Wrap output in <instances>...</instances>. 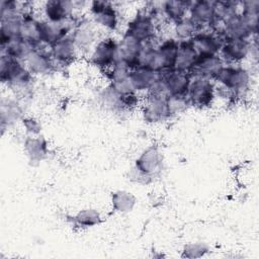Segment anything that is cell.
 <instances>
[{
    "instance_id": "cell-1",
    "label": "cell",
    "mask_w": 259,
    "mask_h": 259,
    "mask_svg": "<svg viewBox=\"0 0 259 259\" xmlns=\"http://www.w3.org/2000/svg\"><path fill=\"white\" fill-rule=\"evenodd\" d=\"M34 76L23 61L0 55V81L2 85L13 91L17 97L24 98L32 86Z\"/></svg>"
},
{
    "instance_id": "cell-2",
    "label": "cell",
    "mask_w": 259,
    "mask_h": 259,
    "mask_svg": "<svg viewBox=\"0 0 259 259\" xmlns=\"http://www.w3.org/2000/svg\"><path fill=\"white\" fill-rule=\"evenodd\" d=\"M217 89H222L229 97L245 95L252 84L251 71L243 64H225L213 79Z\"/></svg>"
},
{
    "instance_id": "cell-3",
    "label": "cell",
    "mask_w": 259,
    "mask_h": 259,
    "mask_svg": "<svg viewBox=\"0 0 259 259\" xmlns=\"http://www.w3.org/2000/svg\"><path fill=\"white\" fill-rule=\"evenodd\" d=\"M163 155L160 148L152 144L145 148L135 159L132 176L138 182L146 183L147 180L155 178L161 171Z\"/></svg>"
},
{
    "instance_id": "cell-4",
    "label": "cell",
    "mask_w": 259,
    "mask_h": 259,
    "mask_svg": "<svg viewBox=\"0 0 259 259\" xmlns=\"http://www.w3.org/2000/svg\"><path fill=\"white\" fill-rule=\"evenodd\" d=\"M88 13L91 22L100 30L115 32L120 25L118 8L113 2L106 0H93L88 3Z\"/></svg>"
},
{
    "instance_id": "cell-5",
    "label": "cell",
    "mask_w": 259,
    "mask_h": 259,
    "mask_svg": "<svg viewBox=\"0 0 259 259\" xmlns=\"http://www.w3.org/2000/svg\"><path fill=\"white\" fill-rule=\"evenodd\" d=\"M123 33L146 44L159 39L158 20L145 8L139 9L126 22Z\"/></svg>"
},
{
    "instance_id": "cell-6",
    "label": "cell",
    "mask_w": 259,
    "mask_h": 259,
    "mask_svg": "<svg viewBox=\"0 0 259 259\" xmlns=\"http://www.w3.org/2000/svg\"><path fill=\"white\" fill-rule=\"evenodd\" d=\"M118 38L107 34L101 36L97 44L88 54L89 64L104 72L108 70L117 60Z\"/></svg>"
},
{
    "instance_id": "cell-7",
    "label": "cell",
    "mask_w": 259,
    "mask_h": 259,
    "mask_svg": "<svg viewBox=\"0 0 259 259\" xmlns=\"http://www.w3.org/2000/svg\"><path fill=\"white\" fill-rule=\"evenodd\" d=\"M191 107L204 109L210 107L217 98V86L212 79L191 76L187 91Z\"/></svg>"
},
{
    "instance_id": "cell-8",
    "label": "cell",
    "mask_w": 259,
    "mask_h": 259,
    "mask_svg": "<svg viewBox=\"0 0 259 259\" xmlns=\"http://www.w3.org/2000/svg\"><path fill=\"white\" fill-rule=\"evenodd\" d=\"M140 110L144 121L148 124H159L170 120L166 97L147 94L142 97Z\"/></svg>"
},
{
    "instance_id": "cell-9",
    "label": "cell",
    "mask_w": 259,
    "mask_h": 259,
    "mask_svg": "<svg viewBox=\"0 0 259 259\" xmlns=\"http://www.w3.org/2000/svg\"><path fill=\"white\" fill-rule=\"evenodd\" d=\"M24 106L21 99L16 95H3L0 100V122L2 134L5 130H10L21 123L25 116Z\"/></svg>"
},
{
    "instance_id": "cell-10",
    "label": "cell",
    "mask_w": 259,
    "mask_h": 259,
    "mask_svg": "<svg viewBox=\"0 0 259 259\" xmlns=\"http://www.w3.org/2000/svg\"><path fill=\"white\" fill-rule=\"evenodd\" d=\"M252 38H226L219 56L225 64H243L252 55Z\"/></svg>"
},
{
    "instance_id": "cell-11",
    "label": "cell",
    "mask_w": 259,
    "mask_h": 259,
    "mask_svg": "<svg viewBox=\"0 0 259 259\" xmlns=\"http://www.w3.org/2000/svg\"><path fill=\"white\" fill-rule=\"evenodd\" d=\"M29 72L35 76H46L55 71L56 64L51 56V46L38 44L24 61Z\"/></svg>"
},
{
    "instance_id": "cell-12",
    "label": "cell",
    "mask_w": 259,
    "mask_h": 259,
    "mask_svg": "<svg viewBox=\"0 0 259 259\" xmlns=\"http://www.w3.org/2000/svg\"><path fill=\"white\" fill-rule=\"evenodd\" d=\"M80 18L78 16L72 17L66 21L54 23L47 21L40 17L39 19V33L40 41L48 46H52L61 38L68 36L72 33Z\"/></svg>"
},
{
    "instance_id": "cell-13",
    "label": "cell",
    "mask_w": 259,
    "mask_h": 259,
    "mask_svg": "<svg viewBox=\"0 0 259 259\" xmlns=\"http://www.w3.org/2000/svg\"><path fill=\"white\" fill-rule=\"evenodd\" d=\"M40 13L42 19L54 23L78 16L75 1L71 0H48L41 4Z\"/></svg>"
},
{
    "instance_id": "cell-14",
    "label": "cell",
    "mask_w": 259,
    "mask_h": 259,
    "mask_svg": "<svg viewBox=\"0 0 259 259\" xmlns=\"http://www.w3.org/2000/svg\"><path fill=\"white\" fill-rule=\"evenodd\" d=\"M100 30L89 19H80L76 27L71 33L73 40L75 41L80 54H89L93 47L97 44L101 37Z\"/></svg>"
},
{
    "instance_id": "cell-15",
    "label": "cell",
    "mask_w": 259,
    "mask_h": 259,
    "mask_svg": "<svg viewBox=\"0 0 259 259\" xmlns=\"http://www.w3.org/2000/svg\"><path fill=\"white\" fill-rule=\"evenodd\" d=\"M198 56L200 55H219L224 44L225 37L222 34L208 29L198 31L189 39Z\"/></svg>"
},
{
    "instance_id": "cell-16",
    "label": "cell",
    "mask_w": 259,
    "mask_h": 259,
    "mask_svg": "<svg viewBox=\"0 0 259 259\" xmlns=\"http://www.w3.org/2000/svg\"><path fill=\"white\" fill-rule=\"evenodd\" d=\"M51 56L56 65L65 66L75 62L80 52L70 34L51 46Z\"/></svg>"
},
{
    "instance_id": "cell-17",
    "label": "cell",
    "mask_w": 259,
    "mask_h": 259,
    "mask_svg": "<svg viewBox=\"0 0 259 259\" xmlns=\"http://www.w3.org/2000/svg\"><path fill=\"white\" fill-rule=\"evenodd\" d=\"M161 79L169 95H186L191 80V75L175 69L166 70L160 73Z\"/></svg>"
},
{
    "instance_id": "cell-18",
    "label": "cell",
    "mask_w": 259,
    "mask_h": 259,
    "mask_svg": "<svg viewBox=\"0 0 259 259\" xmlns=\"http://www.w3.org/2000/svg\"><path fill=\"white\" fill-rule=\"evenodd\" d=\"M223 34L226 38L250 39L255 35L245 17L239 12L233 14L223 22Z\"/></svg>"
},
{
    "instance_id": "cell-19",
    "label": "cell",
    "mask_w": 259,
    "mask_h": 259,
    "mask_svg": "<svg viewBox=\"0 0 259 259\" xmlns=\"http://www.w3.org/2000/svg\"><path fill=\"white\" fill-rule=\"evenodd\" d=\"M160 73L146 67H135L130 71V81L136 93L145 96L157 82Z\"/></svg>"
},
{
    "instance_id": "cell-20",
    "label": "cell",
    "mask_w": 259,
    "mask_h": 259,
    "mask_svg": "<svg viewBox=\"0 0 259 259\" xmlns=\"http://www.w3.org/2000/svg\"><path fill=\"white\" fill-rule=\"evenodd\" d=\"M23 151L29 163L37 165L48 158L50 153L49 143L41 135L25 136L23 141Z\"/></svg>"
},
{
    "instance_id": "cell-21",
    "label": "cell",
    "mask_w": 259,
    "mask_h": 259,
    "mask_svg": "<svg viewBox=\"0 0 259 259\" xmlns=\"http://www.w3.org/2000/svg\"><path fill=\"white\" fill-rule=\"evenodd\" d=\"M199 30L208 29L213 21L212 0H194L191 1L188 15Z\"/></svg>"
},
{
    "instance_id": "cell-22",
    "label": "cell",
    "mask_w": 259,
    "mask_h": 259,
    "mask_svg": "<svg viewBox=\"0 0 259 259\" xmlns=\"http://www.w3.org/2000/svg\"><path fill=\"white\" fill-rule=\"evenodd\" d=\"M143 46V42L126 33H122L120 38H118L117 60L125 63L131 69L135 68Z\"/></svg>"
},
{
    "instance_id": "cell-23",
    "label": "cell",
    "mask_w": 259,
    "mask_h": 259,
    "mask_svg": "<svg viewBox=\"0 0 259 259\" xmlns=\"http://www.w3.org/2000/svg\"><path fill=\"white\" fill-rule=\"evenodd\" d=\"M225 65L219 55H200L195 61L189 74L191 76L214 79L220 69Z\"/></svg>"
},
{
    "instance_id": "cell-24",
    "label": "cell",
    "mask_w": 259,
    "mask_h": 259,
    "mask_svg": "<svg viewBox=\"0 0 259 259\" xmlns=\"http://www.w3.org/2000/svg\"><path fill=\"white\" fill-rule=\"evenodd\" d=\"M39 19L40 17L36 16L30 7L23 13L20 29H19V37L25 41L36 46L40 44V33H39Z\"/></svg>"
},
{
    "instance_id": "cell-25",
    "label": "cell",
    "mask_w": 259,
    "mask_h": 259,
    "mask_svg": "<svg viewBox=\"0 0 259 259\" xmlns=\"http://www.w3.org/2000/svg\"><path fill=\"white\" fill-rule=\"evenodd\" d=\"M191 1L187 0H167L161 2L163 19L170 24L179 21L188 15Z\"/></svg>"
},
{
    "instance_id": "cell-26",
    "label": "cell",
    "mask_w": 259,
    "mask_h": 259,
    "mask_svg": "<svg viewBox=\"0 0 259 259\" xmlns=\"http://www.w3.org/2000/svg\"><path fill=\"white\" fill-rule=\"evenodd\" d=\"M138 202L137 196L128 190L118 189L110 193V204L114 212L126 214L134 210Z\"/></svg>"
},
{
    "instance_id": "cell-27",
    "label": "cell",
    "mask_w": 259,
    "mask_h": 259,
    "mask_svg": "<svg viewBox=\"0 0 259 259\" xmlns=\"http://www.w3.org/2000/svg\"><path fill=\"white\" fill-rule=\"evenodd\" d=\"M198 58V54L191 45L190 40L179 41L178 54L175 62L174 69L189 73Z\"/></svg>"
},
{
    "instance_id": "cell-28",
    "label": "cell",
    "mask_w": 259,
    "mask_h": 259,
    "mask_svg": "<svg viewBox=\"0 0 259 259\" xmlns=\"http://www.w3.org/2000/svg\"><path fill=\"white\" fill-rule=\"evenodd\" d=\"M35 46L23 40L20 37H16L8 41L4 46H0V55H7L20 61H25L26 58L34 50Z\"/></svg>"
},
{
    "instance_id": "cell-29",
    "label": "cell",
    "mask_w": 259,
    "mask_h": 259,
    "mask_svg": "<svg viewBox=\"0 0 259 259\" xmlns=\"http://www.w3.org/2000/svg\"><path fill=\"white\" fill-rule=\"evenodd\" d=\"M71 219L73 225L80 229L94 228L103 222L102 213L95 207H84L78 210Z\"/></svg>"
},
{
    "instance_id": "cell-30",
    "label": "cell",
    "mask_w": 259,
    "mask_h": 259,
    "mask_svg": "<svg viewBox=\"0 0 259 259\" xmlns=\"http://www.w3.org/2000/svg\"><path fill=\"white\" fill-rule=\"evenodd\" d=\"M98 100L100 104L107 110L113 112L124 111L122 105V96L119 95L109 84L98 92Z\"/></svg>"
},
{
    "instance_id": "cell-31",
    "label": "cell",
    "mask_w": 259,
    "mask_h": 259,
    "mask_svg": "<svg viewBox=\"0 0 259 259\" xmlns=\"http://www.w3.org/2000/svg\"><path fill=\"white\" fill-rule=\"evenodd\" d=\"M172 37L178 41H184L191 39L199 30V28L194 24V22L188 17H184L179 21L171 24Z\"/></svg>"
},
{
    "instance_id": "cell-32",
    "label": "cell",
    "mask_w": 259,
    "mask_h": 259,
    "mask_svg": "<svg viewBox=\"0 0 259 259\" xmlns=\"http://www.w3.org/2000/svg\"><path fill=\"white\" fill-rule=\"evenodd\" d=\"M240 13L245 17L254 33L258 34L259 23V1L244 0L240 1Z\"/></svg>"
},
{
    "instance_id": "cell-33",
    "label": "cell",
    "mask_w": 259,
    "mask_h": 259,
    "mask_svg": "<svg viewBox=\"0 0 259 259\" xmlns=\"http://www.w3.org/2000/svg\"><path fill=\"white\" fill-rule=\"evenodd\" d=\"M166 103L171 119L185 113L191 107L186 95H169L166 97Z\"/></svg>"
},
{
    "instance_id": "cell-34",
    "label": "cell",
    "mask_w": 259,
    "mask_h": 259,
    "mask_svg": "<svg viewBox=\"0 0 259 259\" xmlns=\"http://www.w3.org/2000/svg\"><path fill=\"white\" fill-rule=\"evenodd\" d=\"M209 246L202 241L188 242L183 245L181 250V257L187 259H197L204 257L207 253H209Z\"/></svg>"
},
{
    "instance_id": "cell-35",
    "label": "cell",
    "mask_w": 259,
    "mask_h": 259,
    "mask_svg": "<svg viewBox=\"0 0 259 259\" xmlns=\"http://www.w3.org/2000/svg\"><path fill=\"white\" fill-rule=\"evenodd\" d=\"M20 124L25 132V136H38L41 134V122L34 116L25 115Z\"/></svg>"
}]
</instances>
